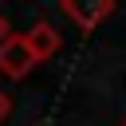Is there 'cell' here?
<instances>
[{
	"instance_id": "3",
	"label": "cell",
	"mask_w": 126,
	"mask_h": 126,
	"mask_svg": "<svg viewBox=\"0 0 126 126\" xmlns=\"http://www.w3.org/2000/svg\"><path fill=\"white\" fill-rule=\"evenodd\" d=\"M28 43H32V51H35V55H39V63H43V59H51V55L63 47V35H59L47 20H39V24L28 32Z\"/></svg>"
},
{
	"instance_id": "6",
	"label": "cell",
	"mask_w": 126,
	"mask_h": 126,
	"mask_svg": "<svg viewBox=\"0 0 126 126\" xmlns=\"http://www.w3.org/2000/svg\"><path fill=\"white\" fill-rule=\"evenodd\" d=\"M122 126H126V122H122Z\"/></svg>"
},
{
	"instance_id": "4",
	"label": "cell",
	"mask_w": 126,
	"mask_h": 126,
	"mask_svg": "<svg viewBox=\"0 0 126 126\" xmlns=\"http://www.w3.org/2000/svg\"><path fill=\"white\" fill-rule=\"evenodd\" d=\"M8 114H12V94H8L4 87H0V126L8 122Z\"/></svg>"
},
{
	"instance_id": "5",
	"label": "cell",
	"mask_w": 126,
	"mask_h": 126,
	"mask_svg": "<svg viewBox=\"0 0 126 126\" xmlns=\"http://www.w3.org/2000/svg\"><path fill=\"white\" fill-rule=\"evenodd\" d=\"M4 35H12V32H8V24H4V16H0V39H4Z\"/></svg>"
},
{
	"instance_id": "2",
	"label": "cell",
	"mask_w": 126,
	"mask_h": 126,
	"mask_svg": "<svg viewBox=\"0 0 126 126\" xmlns=\"http://www.w3.org/2000/svg\"><path fill=\"white\" fill-rule=\"evenodd\" d=\"M59 8L67 12V20H75V28L94 32V28L114 12V0H59Z\"/></svg>"
},
{
	"instance_id": "1",
	"label": "cell",
	"mask_w": 126,
	"mask_h": 126,
	"mask_svg": "<svg viewBox=\"0 0 126 126\" xmlns=\"http://www.w3.org/2000/svg\"><path fill=\"white\" fill-rule=\"evenodd\" d=\"M35 63H39V55L32 51L28 35L12 32V35L0 39V75H4V79H24Z\"/></svg>"
}]
</instances>
